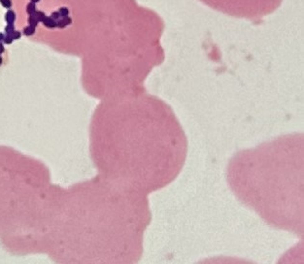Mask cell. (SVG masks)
Listing matches in <instances>:
<instances>
[{
    "mask_svg": "<svg viewBox=\"0 0 304 264\" xmlns=\"http://www.w3.org/2000/svg\"><path fill=\"white\" fill-rule=\"evenodd\" d=\"M187 151V136L177 118L153 97L108 104L95 118V161L118 183L150 191L161 188L179 175Z\"/></svg>",
    "mask_w": 304,
    "mask_h": 264,
    "instance_id": "1",
    "label": "cell"
},
{
    "mask_svg": "<svg viewBox=\"0 0 304 264\" xmlns=\"http://www.w3.org/2000/svg\"><path fill=\"white\" fill-rule=\"evenodd\" d=\"M304 136L291 133L236 153L227 180L242 204L268 225L304 233Z\"/></svg>",
    "mask_w": 304,
    "mask_h": 264,
    "instance_id": "2",
    "label": "cell"
},
{
    "mask_svg": "<svg viewBox=\"0 0 304 264\" xmlns=\"http://www.w3.org/2000/svg\"><path fill=\"white\" fill-rule=\"evenodd\" d=\"M201 2L231 17L260 21L276 11L282 0H200Z\"/></svg>",
    "mask_w": 304,
    "mask_h": 264,
    "instance_id": "3",
    "label": "cell"
},
{
    "mask_svg": "<svg viewBox=\"0 0 304 264\" xmlns=\"http://www.w3.org/2000/svg\"><path fill=\"white\" fill-rule=\"evenodd\" d=\"M72 23V19L69 17H65V18H60L58 21H57V27L59 29H63L67 27L68 25H70Z\"/></svg>",
    "mask_w": 304,
    "mask_h": 264,
    "instance_id": "4",
    "label": "cell"
},
{
    "mask_svg": "<svg viewBox=\"0 0 304 264\" xmlns=\"http://www.w3.org/2000/svg\"><path fill=\"white\" fill-rule=\"evenodd\" d=\"M43 25L47 27V28H50V29H53V28H55L57 27V21H54L51 16L50 17H47L44 19V21H42Z\"/></svg>",
    "mask_w": 304,
    "mask_h": 264,
    "instance_id": "5",
    "label": "cell"
},
{
    "mask_svg": "<svg viewBox=\"0 0 304 264\" xmlns=\"http://www.w3.org/2000/svg\"><path fill=\"white\" fill-rule=\"evenodd\" d=\"M5 21L7 22V25H14V22L16 21V13L13 10L9 9L5 14Z\"/></svg>",
    "mask_w": 304,
    "mask_h": 264,
    "instance_id": "6",
    "label": "cell"
},
{
    "mask_svg": "<svg viewBox=\"0 0 304 264\" xmlns=\"http://www.w3.org/2000/svg\"><path fill=\"white\" fill-rule=\"evenodd\" d=\"M37 9H36V4L30 2L26 5V13L30 16V15H34L36 13Z\"/></svg>",
    "mask_w": 304,
    "mask_h": 264,
    "instance_id": "7",
    "label": "cell"
},
{
    "mask_svg": "<svg viewBox=\"0 0 304 264\" xmlns=\"http://www.w3.org/2000/svg\"><path fill=\"white\" fill-rule=\"evenodd\" d=\"M27 21H28V25H31V26H33V27H36L38 25V23H39V21L35 17V15H30L29 17H28Z\"/></svg>",
    "mask_w": 304,
    "mask_h": 264,
    "instance_id": "8",
    "label": "cell"
},
{
    "mask_svg": "<svg viewBox=\"0 0 304 264\" xmlns=\"http://www.w3.org/2000/svg\"><path fill=\"white\" fill-rule=\"evenodd\" d=\"M35 28L36 27H33V26H31V25H27L26 27L23 28V34H25L26 36L33 35L35 33Z\"/></svg>",
    "mask_w": 304,
    "mask_h": 264,
    "instance_id": "9",
    "label": "cell"
},
{
    "mask_svg": "<svg viewBox=\"0 0 304 264\" xmlns=\"http://www.w3.org/2000/svg\"><path fill=\"white\" fill-rule=\"evenodd\" d=\"M58 13H59L61 18H65V17H68V16H69V10H68V8H66V7L59 8Z\"/></svg>",
    "mask_w": 304,
    "mask_h": 264,
    "instance_id": "10",
    "label": "cell"
},
{
    "mask_svg": "<svg viewBox=\"0 0 304 264\" xmlns=\"http://www.w3.org/2000/svg\"><path fill=\"white\" fill-rule=\"evenodd\" d=\"M34 15H35V17L38 19L39 22H42V21H44V19L47 17L46 14H45L44 12H42V11H36V13H35Z\"/></svg>",
    "mask_w": 304,
    "mask_h": 264,
    "instance_id": "11",
    "label": "cell"
},
{
    "mask_svg": "<svg viewBox=\"0 0 304 264\" xmlns=\"http://www.w3.org/2000/svg\"><path fill=\"white\" fill-rule=\"evenodd\" d=\"M0 4H1L4 8L9 10L12 7V0H0Z\"/></svg>",
    "mask_w": 304,
    "mask_h": 264,
    "instance_id": "12",
    "label": "cell"
},
{
    "mask_svg": "<svg viewBox=\"0 0 304 264\" xmlns=\"http://www.w3.org/2000/svg\"><path fill=\"white\" fill-rule=\"evenodd\" d=\"M5 33L6 34H9V35H11L13 32H14V31L16 30L15 29V25H7L6 26H5Z\"/></svg>",
    "mask_w": 304,
    "mask_h": 264,
    "instance_id": "13",
    "label": "cell"
},
{
    "mask_svg": "<svg viewBox=\"0 0 304 264\" xmlns=\"http://www.w3.org/2000/svg\"><path fill=\"white\" fill-rule=\"evenodd\" d=\"M13 41H14V39L12 38L11 35H9V34H5V37H4V40H3V42H4L5 44H8V45H9V44H11Z\"/></svg>",
    "mask_w": 304,
    "mask_h": 264,
    "instance_id": "14",
    "label": "cell"
},
{
    "mask_svg": "<svg viewBox=\"0 0 304 264\" xmlns=\"http://www.w3.org/2000/svg\"><path fill=\"white\" fill-rule=\"evenodd\" d=\"M51 17L54 20V21H58L61 17H60V15L58 13V11H54L52 14H51Z\"/></svg>",
    "mask_w": 304,
    "mask_h": 264,
    "instance_id": "15",
    "label": "cell"
},
{
    "mask_svg": "<svg viewBox=\"0 0 304 264\" xmlns=\"http://www.w3.org/2000/svg\"><path fill=\"white\" fill-rule=\"evenodd\" d=\"M11 36H12V38H13L14 40H18V39H20V38H21V33L20 32V31L15 30L14 32L11 34Z\"/></svg>",
    "mask_w": 304,
    "mask_h": 264,
    "instance_id": "16",
    "label": "cell"
},
{
    "mask_svg": "<svg viewBox=\"0 0 304 264\" xmlns=\"http://www.w3.org/2000/svg\"><path fill=\"white\" fill-rule=\"evenodd\" d=\"M5 52V48L2 43H0V54H2Z\"/></svg>",
    "mask_w": 304,
    "mask_h": 264,
    "instance_id": "17",
    "label": "cell"
},
{
    "mask_svg": "<svg viewBox=\"0 0 304 264\" xmlns=\"http://www.w3.org/2000/svg\"><path fill=\"white\" fill-rule=\"evenodd\" d=\"M4 37H5V34L2 33V32H0V43H2V42H3Z\"/></svg>",
    "mask_w": 304,
    "mask_h": 264,
    "instance_id": "18",
    "label": "cell"
},
{
    "mask_svg": "<svg viewBox=\"0 0 304 264\" xmlns=\"http://www.w3.org/2000/svg\"><path fill=\"white\" fill-rule=\"evenodd\" d=\"M40 1H41V0H31V2H32V3H38V2H40Z\"/></svg>",
    "mask_w": 304,
    "mask_h": 264,
    "instance_id": "19",
    "label": "cell"
}]
</instances>
